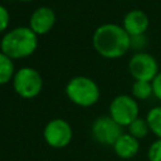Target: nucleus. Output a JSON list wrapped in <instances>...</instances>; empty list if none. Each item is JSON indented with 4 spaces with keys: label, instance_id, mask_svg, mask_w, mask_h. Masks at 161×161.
Wrapping results in <instances>:
<instances>
[{
    "label": "nucleus",
    "instance_id": "obj_1",
    "mask_svg": "<svg viewBox=\"0 0 161 161\" xmlns=\"http://www.w3.org/2000/svg\"><path fill=\"white\" fill-rule=\"evenodd\" d=\"M94 50L103 58L116 59L131 49V36L123 26L113 23L98 26L92 36Z\"/></svg>",
    "mask_w": 161,
    "mask_h": 161
},
{
    "label": "nucleus",
    "instance_id": "obj_2",
    "mask_svg": "<svg viewBox=\"0 0 161 161\" xmlns=\"http://www.w3.org/2000/svg\"><path fill=\"white\" fill-rule=\"evenodd\" d=\"M0 47L10 59L28 58L38 48V35L29 26H19L3 36Z\"/></svg>",
    "mask_w": 161,
    "mask_h": 161
},
{
    "label": "nucleus",
    "instance_id": "obj_3",
    "mask_svg": "<svg viewBox=\"0 0 161 161\" xmlns=\"http://www.w3.org/2000/svg\"><path fill=\"white\" fill-rule=\"evenodd\" d=\"M65 94L74 104L80 107H91L99 99V88L93 79L84 75H78L67 83Z\"/></svg>",
    "mask_w": 161,
    "mask_h": 161
},
{
    "label": "nucleus",
    "instance_id": "obj_4",
    "mask_svg": "<svg viewBox=\"0 0 161 161\" xmlns=\"http://www.w3.org/2000/svg\"><path fill=\"white\" fill-rule=\"evenodd\" d=\"M13 87L15 92L25 99H31L39 96L43 89V78L40 73L33 68L25 67L15 72L13 78Z\"/></svg>",
    "mask_w": 161,
    "mask_h": 161
},
{
    "label": "nucleus",
    "instance_id": "obj_5",
    "mask_svg": "<svg viewBox=\"0 0 161 161\" xmlns=\"http://www.w3.org/2000/svg\"><path fill=\"white\" fill-rule=\"evenodd\" d=\"M109 116L122 127H128L136 118H138V104L136 98L128 94L114 97L109 104Z\"/></svg>",
    "mask_w": 161,
    "mask_h": 161
},
{
    "label": "nucleus",
    "instance_id": "obj_6",
    "mask_svg": "<svg viewBox=\"0 0 161 161\" xmlns=\"http://www.w3.org/2000/svg\"><path fill=\"white\" fill-rule=\"evenodd\" d=\"M128 70L135 80L152 82L158 73V64L151 54L138 52L131 57L128 62Z\"/></svg>",
    "mask_w": 161,
    "mask_h": 161
},
{
    "label": "nucleus",
    "instance_id": "obj_7",
    "mask_svg": "<svg viewBox=\"0 0 161 161\" xmlns=\"http://www.w3.org/2000/svg\"><path fill=\"white\" fill-rule=\"evenodd\" d=\"M44 140L53 148L67 147L73 137L70 125L62 118H54L49 121L44 127Z\"/></svg>",
    "mask_w": 161,
    "mask_h": 161
},
{
    "label": "nucleus",
    "instance_id": "obj_8",
    "mask_svg": "<svg viewBox=\"0 0 161 161\" xmlns=\"http://www.w3.org/2000/svg\"><path fill=\"white\" fill-rule=\"evenodd\" d=\"M122 135V126L118 125L111 116H101L92 125V136L102 145L113 146Z\"/></svg>",
    "mask_w": 161,
    "mask_h": 161
},
{
    "label": "nucleus",
    "instance_id": "obj_9",
    "mask_svg": "<svg viewBox=\"0 0 161 161\" xmlns=\"http://www.w3.org/2000/svg\"><path fill=\"white\" fill-rule=\"evenodd\" d=\"M55 13L48 6H40L33 11L29 19V28L39 36L50 31L55 24Z\"/></svg>",
    "mask_w": 161,
    "mask_h": 161
},
{
    "label": "nucleus",
    "instance_id": "obj_10",
    "mask_svg": "<svg viewBox=\"0 0 161 161\" xmlns=\"http://www.w3.org/2000/svg\"><path fill=\"white\" fill-rule=\"evenodd\" d=\"M122 26L130 34V36L143 35L148 28V18L145 11L135 9L125 15Z\"/></svg>",
    "mask_w": 161,
    "mask_h": 161
},
{
    "label": "nucleus",
    "instance_id": "obj_11",
    "mask_svg": "<svg viewBox=\"0 0 161 161\" xmlns=\"http://www.w3.org/2000/svg\"><path fill=\"white\" fill-rule=\"evenodd\" d=\"M140 143L138 140L130 133H123L113 145V150L116 155L121 158H132L138 152Z\"/></svg>",
    "mask_w": 161,
    "mask_h": 161
},
{
    "label": "nucleus",
    "instance_id": "obj_12",
    "mask_svg": "<svg viewBox=\"0 0 161 161\" xmlns=\"http://www.w3.org/2000/svg\"><path fill=\"white\" fill-rule=\"evenodd\" d=\"M14 63L8 55L0 52V86L6 84L14 78Z\"/></svg>",
    "mask_w": 161,
    "mask_h": 161
},
{
    "label": "nucleus",
    "instance_id": "obj_13",
    "mask_svg": "<svg viewBox=\"0 0 161 161\" xmlns=\"http://www.w3.org/2000/svg\"><path fill=\"white\" fill-rule=\"evenodd\" d=\"M153 94L152 82L135 80L132 84V97L136 99H147Z\"/></svg>",
    "mask_w": 161,
    "mask_h": 161
},
{
    "label": "nucleus",
    "instance_id": "obj_14",
    "mask_svg": "<svg viewBox=\"0 0 161 161\" xmlns=\"http://www.w3.org/2000/svg\"><path fill=\"white\" fill-rule=\"evenodd\" d=\"M146 121L148 123L150 131L156 135L157 138H161V106L151 108L146 116Z\"/></svg>",
    "mask_w": 161,
    "mask_h": 161
},
{
    "label": "nucleus",
    "instance_id": "obj_15",
    "mask_svg": "<svg viewBox=\"0 0 161 161\" xmlns=\"http://www.w3.org/2000/svg\"><path fill=\"white\" fill-rule=\"evenodd\" d=\"M150 131V127H148V123L146 119L143 118H136L130 126H128V133L133 137H136L137 140L140 138H143Z\"/></svg>",
    "mask_w": 161,
    "mask_h": 161
},
{
    "label": "nucleus",
    "instance_id": "obj_16",
    "mask_svg": "<svg viewBox=\"0 0 161 161\" xmlns=\"http://www.w3.org/2000/svg\"><path fill=\"white\" fill-rule=\"evenodd\" d=\"M147 157L150 161H161V138H157L151 143L147 151Z\"/></svg>",
    "mask_w": 161,
    "mask_h": 161
},
{
    "label": "nucleus",
    "instance_id": "obj_17",
    "mask_svg": "<svg viewBox=\"0 0 161 161\" xmlns=\"http://www.w3.org/2000/svg\"><path fill=\"white\" fill-rule=\"evenodd\" d=\"M9 23H10V14L5 6L0 5V33L6 30V28L9 26Z\"/></svg>",
    "mask_w": 161,
    "mask_h": 161
},
{
    "label": "nucleus",
    "instance_id": "obj_18",
    "mask_svg": "<svg viewBox=\"0 0 161 161\" xmlns=\"http://www.w3.org/2000/svg\"><path fill=\"white\" fill-rule=\"evenodd\" d=\"M146 44V39H145V34L143 35H136V36H131V48L132 49H142Z\"/></svg>",
    "mask_w": 161,
    "mask_h": 161
},
{
    "label": "nucleus",
    "instance_id": "obj_19",
    "mask_svg": "<svg viewBox=\"0 0 161 161\" xmlns=\"http://www.w3.org/2000/svg\"><path fill=\"white\" fill-rule=\"evenodd\" d=\"M152 88H153V96H156V98L161 101V72H158L157 75L153 78Z\"/></svg>",
    "mask_w": 161,
    "mask_h": 161
},
{
    "label": "nucleus",
    "instance_id": "obj_20",
    "mask_svg": "<svg viewBox=\"0 0 161 161\" xmlns=\"http://www.w3.org/2000/svg\"><path fill=\"white\" fill-rule=\"evenodd\" d=\"M19 1H21V3H29V1H33V0H19Z\"/></svg>",
    "mask_w": 161,
    "mask_h": 161
}]
</instances>
